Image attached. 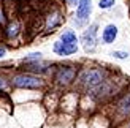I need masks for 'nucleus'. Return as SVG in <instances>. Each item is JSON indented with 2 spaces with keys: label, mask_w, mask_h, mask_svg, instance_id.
Listing matches in <instances>:
<instances>
[{
  "label": "nucleus",
  "mask_w": 130,
  "mask_h": 128,
  "mask_svg": "<svg viewBox=\"0 0 130 128\" xmlns=\"http://www.w3.org/2000/svg\"><path fill=\"white\" fill-rule=\"evenodd\" d=\"M65 2H67L68 6H78V2H79V0H65Z\"/></svg>",
  "instance_id": "obj_20"
},
{
  "label": "nucleus",
  "mask_w": 130,
  "mask_h": 128,
  "mask_svg": "<svg viewBox=\"0 0 130 128\" xmlns=\"http://www.w3.org/2000/svg\"><path fill=\"white\" fill-rule=\"evenodd\" d=\"M79 100H78V92H67L60 97L59 106L62 108V111L65 112H75L78 109Z\"/></svg>",
  "instance_id": "obj_9"
},
{
  "label": "nucleus",
  "mask_w": 130,
  "mask_h": 128,
  "mask_svg": "<svg viewBox=\"0 0 130 128\" xmlns=\"http://www.w3.org/2000/svg\"><path fill=\"white\" fill-rule=\"evenodd\" d=\"M125 128H130V119H128V122H125Z\"/></svg>",
  "instance_id": "obj_21"
},
{
  "label": "nucleus",
  "mask_w": 130,
  "mask_h": 128,
  "mask_svg": "<svg viewBox=\"0 0 130 128\" xmlns=\"http://www.w3.org/2000/svg\"><path fill=\"white\" fill-rule=\"evenodd\" d=\"M22 70L29 73H34V74H38V76H44L51 71V62H46V60H37V62H30V63H24Z\"/></svg>",
  "instance_id": "obj_10"
},
{
  "label": "nucleus",
  "mask_w": 130,
  "mask_h": 128,
  "mask_svg": "<svg viewBox=\"0 0 130 128\" xmlns=\"http://www.w3.org/2000/svg\"><path fill=\"white\" fill-rule=\"evenodd\" d=\"M43 59V54L40 51H35V52H29L27 55L22 59V63H30V62H37V60H41Z\"/></svg>",
  "instance_id": "obj_15"
},
{
  "label": "nucleus",
  "mask_w": 130,
  "mask_h": 128,
  "mask_svg": "<svg viewBox=\"0 0 130 128\" xmlns=\"http://www.w3.org/2000/svg\"><path fill=\"white\" fill-rule=\"evenodd\" d=\"M10 81H11V87L18 89V90H41V89L46 87L43 76L29 73L25 70L10 74Z\"/></svg>",
  "instance_id": "obj_2"
},
{
  "label": "nucleus",
  "mask_w": 130,
  "mask_h": 128,
  "mask_svg": "<svg viewBox=\"0 0 130 128\" xmlns=\"http://www.w3.org/2000/svg\"><path fill=\"white\" fill-rule=\"evenodd\" d=\"M114 5H116V0H100L99 8L100 10H111Z\"/></svg>",
  "instance_id": "obj_16"
},
{
  "label": "nucleus",
  "mask_w": 130,
  "mask_h": 128,
  "mask_svg": "<svg viewBox=\"0 0 130 128\" xmlns=\"http://www.w3.org/2000/svg\"><path fill=\"white\" fill-rule=\"evenodd\" d=\"M92 14V0H79L76 6V13L75 16L71 17V24L75 27L81 29V27H86L89 24V17Z\"/></svg>",
  "instance_id": "obj_6"
},
{
  "label": "nucleus",
  "mask_w": 130,
  "mask_h": 128,
  "mask_svg": "<svg viewBox=\"0 0 130 128\" xmlns=\"http://www.w3.org/2000/svg\"><path fill=\"white\" fill-rule=\"evenodd\" d=\"M6 22H8V14L5 11V5L0 2V27H3Z\"/></svg>",
  "instance_id": "obj_17"
},
{
  "label": "nucleus",
  "mask_w": 130,
  "mask_h": 128,
  "mask_svg": "<svg viewBox=\"0 0 130 128\" xmlns=\"http://www.w3.org/2000/svg\"><path fill=\"white\" fill-rule=\"evenodd\" d=\"M65 21V11L62 8L54 6L44 14V22H43V35H51L60 27Z\"/></svg>",
  "instance_id": "obj_5"
},
{
  "label": "nucleus",
  "mask_w": 130,
  "mask_h": 128,
  "mask_svg": "<svg viewBox=\"0 0 130 128\" xmlns=\"http://www.w3.org/2000/svg\"><path fill=\"white\" fill-rule=\"evenodd\" d=\"M111 55L114 57V59H118V60H127L130 57V54L127 52V51H113Z\"/></svg>",
  "instance_id": "obj_18"
},
{
  "label": "nucleus",
  "mask_w": 130,
  "mask_h": 128,
  "mask_svg": "<svg viewBox=\"0 0 130 128\" xmlns=\"http://www.w3.org/2000/svg\"><path fill=\"white\" fill-rule=\"evenodd\" d=\"M79 41L86 52H94L99 46V24L94 22L87 25L86 30L83 32V35L79 36Z\"/></svg>",
  "instance_id": "obj_7"
},
{
  "label": "nucleus",
  "mask_w": 130,
  "mask_h": 128,
  "mask_svg": "<svg viewBox=\"0 0 130 128\" xmlns=\"http://www.w3.org/2000/svg\"><path fill=\"white\" fill-rule=\"evenodd\" d=\"M6 52H8V48H6L5 44H0V59H3L6 55Z\"/></svg>",
  "instance_id": "obj_19"
},
{
  "label": "nucleus",
  "mask_w": 130,
  "mask_h": 128,
  "mask_svg": "<svg viewBox=\"0 0 130 128\" xmlns=\"http://www.w3.org/2000/svg\"><path fill=\"white\" fill-rule=\"evenodd\" d=\"M79 73V68L70 63L57 65L53 71V84L59 89H68L76 84V78Z\"/></svg>",
  "instance_id": "obj_3"
},
{
  "label": "nucleus",
  "mask_w": 130,
  "mask_h": 128,
  "mask_svg": "<svg viewBox=\"0 0 130 128\" xmlns=\"http://www.w3.org/2000/svg\"><path fill=\"white\" fill-rule=\"evenodd\" d=\"M60 41H63V43H78L76 32L71 30V29H65L60 33Z\"/></svg>",
  "instance_id": "obj_13"
},
{
  "label": "nucleus",
  "mask_w": 130,
  "mask_h": 128,
  "mask_svg": "<svg viewBox=\"0 0 130 128\" xmlns=\"http://www.w3.org/2000/svg\"><path fill=\"white\" fill-rule=\"evenodd\" d=\"M11 87V81H10V76H6L3 73H0V93H6Z\"/></svg>",
  "instance_id": "obj_14"
},
{
  "label": "nucleus",
  "mask_w": 130,
  "mask_h": 128,
  "mask_svg": "<svg viewBox=\"0 0 130 128\" xmlns=\"http://www.w3.org/2000/svg\"><path fill=\"white\" fill-rule=\"evenodd\" d=\"M118 33H119L118 25L108 24V25H105V29L102 32V41L105 44H113L116 41V38H118Z\"/></svg>",
  "instance_id": "obj_12"
},
{
  "label": "nucleus",
  "mask_w": 130,
  "mask_h": 128,
  "mask_svg": "<svg viewBox=\"0 0 130 128\" xmlns=\"http://www.w3.org/2000/svg\"><path fill=\"white\" fill-rule=\"evenodd\" d=\"M22 33V24L19 19H8L3 27H2V36L6 41H16Z\"/></svg>",
  "instance_id": "obj_8"
},
{
  "label": "nucleus",
  "mask_w": 130,
  "mask_h": 128,
  "mask_svg": "<svg viewBox=\"0 0 130 128\" xmlns=\"http://www.w3.org/2000/svg\"><path fill=\"white\" fill-rule=\"evenodd\" d=\"M113 109V122L124 123L130 119V89H124L114 100Z\"/></svg>",
  "instance_id": "obj_4"
},
{
  "label": "nucleus",
  "mask_w": 130,
  "mask_h": 128,
  "mask_svg": "<svg viewBox=\"0 0 130 128\" xmlns=\"http://www.w3.org/2000/svg\"><path fill=\"white\" fill-rule=\"evenodd\" d=\"M108 76H111V71H108L105 67H99V65L86 67V68L79 70V73H78L76 87L79 90H83L84 93H87L89 90L100 86Z\"/></svg>",
  "instance_id": "obj_1"
},
{
  "label": "nucleus",
  "mask_w": 130,
  "mask_h": 128,
  "mask_svg": "<svg viewBox=\"0 0 130 128\" xmlns=\"http://www.w3.org/2000/svg\"><path fill=\"white\" fill-rule=\"evenodd\" d=\"M53 52L59 57H70L78 52V43H63L59 40L53 44Z\"/></svg>",
  "instance_id": "obj_11"
}]
</instances>
